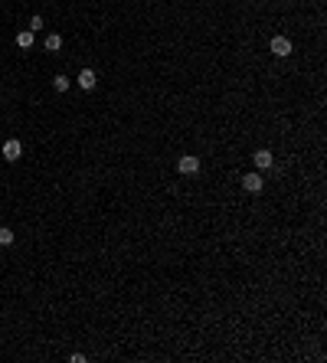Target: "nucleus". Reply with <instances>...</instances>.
I'll use <instances>...</instances> for the list:
<instances>
[{
	"label": "nucleus",
	"mask_w": 327,
	"mask_h": 363,
	"mask_svg": "<svg viewBox=\"0 0 327 363\" xmlns=\"http://www.w3.org/2000/svg\"><path fill=\"white\" fill-rule=\"evenodd\" d=\"M252 160H255V170H268V167L275 164V154H272L268 148H259V151L252 154Z\"/></svg>",
	"instance_id": "obj_6"
},
{
	"label": "nucleus",
	"mask_w": 327,
	"mask_h": 363,
	"mask_svg": "<svg viewBox=\"0 0 327 363\" xmlns=\"http://www.w3.org/2000/svg\"><path fill=\"white\" fill-rule=\"evenodd\" d=\"M242 190H246V193H262V190H265V180H262V173H259V170L246 173V177H242Z\"/></svg>",
	"instance_id": "obj_4"
},
{
	"label": "nucleus",
	"mask_w": 327,
	"mask_h": 363,
	"mask_svg": "<svg viewBox=\"0 0 327 363\" xmlns=\"http://www.w3.org/2000/svg\"><path fill=\"white\" fill-rule=\"evenodd\" d=\"M33 39H36V33H33V30H20L17 33V46H20V50H30Z\"/></svg>",
	"instance_id": "obj_7"
},
{
	"label": "nucleus",
	"mask_w": 327,
	"mask_h": 363,
	"mask_svg": "<svg viewBox=\"0 0 327 363\" xmlns=\"http://www.w3.org/2000/svg\"><path fill=\"white\" fill-rule=\"evenodd\" d=\"M0 154H4V160L17 164V160L23 157V144H20V138H7V141H4V148H0Z\"/></svg>",
	"instance_id": "obj_1"
},
{
	"label": "nucleus",
	"mask_w": 327,
	"mask_h": 363,
	"mask_svg": "<svg viewBox=\"0 0 327 363\" xmlns=\"http://www.w3.org/2000/svg\"><path fill=\"white\" fill-rule=\"evenodd\" d=\"M197 170H200V157H193V154L177 157V173H183V177H193Z\"/></svg>",
	"instance_id": "obj_3"
},
{
	"label": "nucleus",
	"mask_w": 327,
	"mask_h": 363,
	"mask_svg": "<svg viewBox=\"0 0 327 363\" xmlns=\"http://www.w3.org/2000/svg\"><path fill=\"white\" fill-rule=\"evenodd\" d=\"M282 4H291V0H282Z\"/></svg>",
	"instance_id": "obj_12"
},
{
	"label": "nucleus",
	"mask_w": 327,
	"mask_h": 363,
	"mask_svg": "<svg viewBox=\"0 0 327 363\" xmlns=\"http://www.w3.org/2000/svg\"><path fill=\"white\" fill-rule=\"evenodd\" d=\"M13 239H17V236H13V229H10V226H0V246H13Z\"/></svg>",
	"instance_id": "obj_10"
},
{
	"label": "nucleus",
	"mask_w": 327,
	"mask_h": 363,
	"mask_svg": "<svg viewBox=\"0 0 327 363\" xmlns=\"http://www.w3.org/2000/svg\"><path fill=\"white\" fill-rule=\"evenodd\" d=\"M69 85H72V82H69V75H56V79H53V88H56V92H69Z\"/></svg>",
	"instance_id": "obj_11"
},
{
	"label": "nucleus",
	"mask_w": 327,
	"mask_h": 363,
	"mask_svg": "<svg viewBox=\"0 0 327 363\" xmlns=\"http://www.w3.org/2000/svg\"><path fill=\"white\" fill-rule=\"evenodd\" d=\"M75 82H79V88H85V92H92V88L99 85V72H95V69H82V72L75 75Z\"/></svg>",
	"instance_id": "obj_5"
},
{
	"label": "nucleus",
	"mask_w": 327,
	"mask_h": 363,
	"mask_svg": "<svg viewBox=\"0 0 327 363\" xmlns=\"http://www.w3.org/2000/svg\"><path fill=\"white\" fill-rule=\"evenodd\" d=\"M26 30H33V33H43V30H46V20L39 17V13H33V17H30V26H26Z\"/></svg>",
	"instance_id": "obj_9"
},
{
	"label": "nucleus",
	"mask_w": 327,
	"mask_h": 363,
	"mask_svg": "<svg viewBox=\"0 0 327 363\" xmlns=\"http://www.w3.org/2000/svg\"><path fill=\"white\" fill-rule=\"evenodd\" d=\"M268 50H272V56H278V59H288V56H291V39L278 33V36H272Z\"/></svg>",
	"instance_id": "obj_2"
},
{
	"label": "nucleus",
	"mask_w": 327,
	"mask_h": 363,
	"mask_svg": "<svg viewBox=\"0 0 327 363\" xmlns=\"http://www.w3.org/2000/svg\"><path fill=\"white\" fill-rule=\"evenodd\" d=\"M46 50H50V53H59L62 50V36H59V33H46Z\"/></svg>",
	"instance_id": "obj_8"
}]
</instances>
